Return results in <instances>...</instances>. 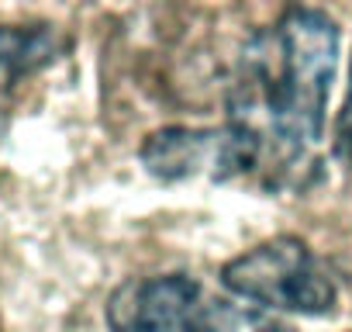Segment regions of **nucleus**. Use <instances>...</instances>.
<instances>
[{"mask_svg": "<svg viewBox=\"0 0 352 332\" xmlns=\"http://www.w3.org/2000/svg\"><path fill=\"white\" fill-rule=\"evenodd\" d=\"M111 332H283L256 308L235 304L184 273L124 280L104 308Z\"/></svg>", "mask_w": 352, "mask_h": 332, "instance_id": "obj_2", "label": "nucleus"}, {"mask_svg": "<svg viewBox=\"0 0 352 332\" xmlns=\"http://www.w3.org/2000/svg\"><path fill=\"white\" fill-rule=\"evenodd\" d=\"M221 284L235 298L273 311L324 315L335 304L331 273L297 236L266 239L228 260L221 270Z\"/></svg>", "mask_w": 352, "mask_h": 332, "instance_id": "obj_3", "label": "nucleus"}, {"mask_svg": "<svg viewBox=\"0 0 352 332\" xmlns=\"http://www.w3.org/2000/svg\"><path fill=\"white\" fill-rule=\"evenodd\" d=\"M63 49V39L42 25V28H0V128L8 121L11 97L21 80L49 66Z\"/></svg>", "mask_w": 352, "mask_h": 332, "instance_id": "obj_5", "label": "nucleus"}, {"mask_svg": "<svg viewBox=\"0 0 352 332\" xmlns=\"http://www.w3.org/2000/svg\"><path fill=\"white\" fill-rule=\"evenodd\" d=\"M145 170L159 180H235V149L228 128H162L142 145Z\"/></svg>", "mask_w": 352, "mask_h": 332, "instance_id": "obj_4", "label": "nucleus"}, {"mask_svg": "<svg viewBox=\"0 0 352 332\" xmlns=\"http://www.w3.org/2000/svg\"><path fill=\"white\" fill-rule=\"evenodd\" d=\"M338 149H342V156L352 163V76H349L345 104H342V114H338Z\"/></svg>", "mask_w": 352, "mask_h": 332, "instance_id": "obj_6", "label": "nucleus"}, {"mask_svg": "<svg viewBox=\"0 0 352 332\" xmlns=\"http://www.w3.org/2000/svg\"><path fill=\"white\" fill-rule=\"evenodd\" d=\"M335 63L338 28L314 8H290L249 39L225 101L235 180L276 194L318 184Z\"/></svg>", "mask_w": 352, "mask_h": 332, "instance_id": "obj_1", "label": "nucleus"}]
</instances>
